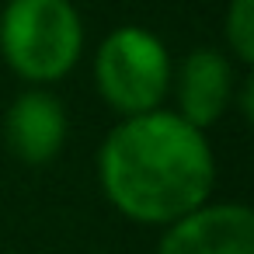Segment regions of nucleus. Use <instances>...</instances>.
I'll list each match as a JSON object with an SVG mask.
<instances>
[{"mask_svg":"<svg viewBox=\"0 0 254 254\" xmlns=\"http://www.w3.org/2000/svg\"><path fill=\"white\" fill-rule=\"evenodd\" d=\"M105 202L129 223L167 226L212 202L216 153L202 129L171 108L119 119L94 157Z\"/></svg>","mask_w":254,"mask_h":254,"instance_id":"1","label":"nucleus"},{"mask_svg":"<svg viewBox=\"0 0 254 254\" xmlns=\"http://www.w3.org/2000/svg\"><path fill=\"white\" fill-rule=\"evenodd\" d=\"M226 56L244 70L254 66V0H230L223 14Z\"/></svg>","mask_w":254,"mask_h":254,"instance_id":"7","label":"nucleus"},{"mask_svg":"<svg viewBox=\"0 0 254 254\" xmlns=\"http://www.w3.org/2000/svg\"><path fill=\"white\" fill-rule=\"evenodd\" d=\"M237 66L223 49L202 46L181 56L171 70V94L174 115H181L188 126L209 132L230 108L237 94Z\"/></svg>","mask_w":254,"mask_h":254,"instance_id":"4","label":"nucleus"},{"mask_svg":"<svg viewBox=\"0 0 254 254\" xmlns=\"http://www.w3.org/2000/svg\"><path fill=\"white\" fill-rule=\"evenodd\" d=\"M70 136L66 105L49 87H25L4 112V146L28 167L53 164Z\"/></svg>","mask_w":254,"mask_h":254,"instance_id":"6","label":"nucleus"},{"mask_svg":"<svg viewBox=\"0 0 254 254\" xmlns=\"http://www.w3.org/2000/svg\"><path fill=\"white\" fill-rule=\"evenodd\" d=\"M84 46L87 32L73 0H7L0 11V56L28 87L66 80Z\"/></svg>","mask_w":254,"mask_h":254,"instance_id":"2","label":"nucleus"},{"mask_svg":"<svg viewBox=\"0 0 254 254\" xmlns=\"http://www.w3.org/2000/svg\"><path fill=\"white\" fill-rule=\"evenodd\" d=\"M157 254H254V212L244 202H205L160 230Z\"/></svg>","mask_w":254,"mask_h":254,"instance_id":"5","label":"nucleus"},{"mask_svg":"<svg viewBox=\"0 0 254 254\" xmlns=\"http://www.w3.org/2000/svg\"><path fill=\"white\" fill-rule=\"evenodd\" d=\"M171 70L174 63L164 39L143 25L112 28L91 60L94 91L119 119L164 108L171 94Z\"/></svg>","mask_w":254,"mask_h":254,"instance_id":"3","label":"nucleus"}]
</instances>
